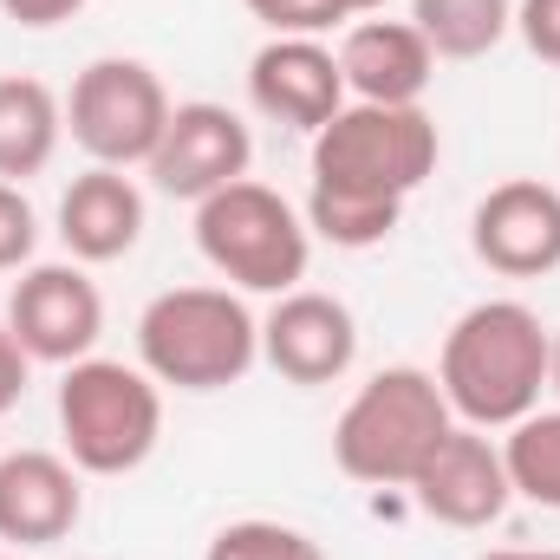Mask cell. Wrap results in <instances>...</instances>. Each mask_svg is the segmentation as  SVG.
<instances>
[{
  "instance_id": "cell-1",
  "label": "cell",
  "mask_w": 560,
  "mask_h": 560,
  "mask_svg": "<svg viewBox=\"0 0 560 560\" xmlns=\"http://www.w3.org/2000/svg\"><path fill=\"white\" fill-rule=\"evenodd\" d=\"M548 352H555V332L541 326L535 306H522V300H482V306H469L443 332L436 385H443L450 411L469 430H509L528 411H541Z\"/></svg>"
},
{
  "instance_id": "cell-2",
  "label": "cell",
  "mask_w": 560,
  "mask_h": 560,
  "mask_svg": "<svg viewBox=\"0 0 560 560\" xmlns=\"http://www.w3.org/2000/svg\"><path fill=\"white\" fill-rule=\"evenodd\" d=\"M261 359V319L229 287H170L138 313V365L176 392H229Z\"/></svg>"
},
{
  "instance_id": "cell-3",
  "label": "cell",
  "mask_w": 560,
  "mask_h": 560,
  "mask_svg": "<svg viewBox=\"0 0 560 560\" xmlns=\"http://www.w3.org/2000/svg\"><path fill=\"white\" fill-rule=\"evenodd\" d=\"M456 430V411L443 398V385L418 365H385L378 378H365L352 392V405L332 423V463L352 482L372 489H411L430 450Z\"/></svg>"
},
{
  "instance_id": "cell-4",
  "label": "cell",
  "mask_w": 560,
  "mask_h": 560,
  "mask_svg": "<svg viewBox=\"0 0 560 560\" xmlns=\"http://www.w3.org/2000/svg\"><path fill=\"white\" fill-rule=\"evenodd\" d=\"M59 436L79 476H131L163 436V392L143 365L79 359L59 378Z\"/></svg>"
},
{
  "instance_id": "cell-5",
  "label": "cell",
  "mask_w": 560,
  "mask_h": 560,
  "mask_svg": "<svg viewBox=\"0 0 560 560\" xmlns=\"http://www.w3.org/2000/svg\"><path fill=\"white\" fill-rule=\"evenodd\" d=\"M196 248L242 293H293L313 261V229L280 189L242 176L209 202H196Z\"/></svg>"
},
{
  "instance_id": "cell-6",
  "label": "cell",
  "mask_w": 560,
  "mask_h": 560,
  "mask_svg": "<svg viewBox=\"0 0 560 560\" xmlns=\"http://www.w3.org/2000/svg\"><path fill=\"white\" fill-rule=\"evenodd\" d=\"M436 125L423 105H346L332 125L313 131V183L365 189V196H411L436 170Z\"/></svg>"
},
{
  "instance_id": "cell-7",
  "label": "cell",
  "mask_w": 560,
  "mask_h": 560,
  "mask_svg": "<svg viewBox=\"0 0 560 560\" xmlns=\"http://www.w3.org/2000/svg\"><path fill=\"white\" fill-rule=\"evenodd\" d=\"M170 92L163 79L143 66V59H92L79 79H72V98H66V131L72 143L105 163V170H138L156 156V143L170 131Z\"/></svg>"
},
{
  "instance_id": "cell-8",
  "label": "cell",
  "mask_w": 560,
  "mask_h": 560,
  "mask_svg": "<svg viewBox=\"0 0 560 560\" xmlns=\"http://www.w3.org/2000/svg\"><path fill=\"white\" fill-rule=\"evenodd\" d=\"M7 332L39 365H79L105 332V293L79 261H39L7 300Z\"/></svg>"
},
{
  "instance_id": "cell-9",
  "label": "cell",
  "mask_w": 560,
  "mask_h": 560,
  "mask_svg": "<svg viewBox=\"0 0 560 560\" xmlns=\"http://www.w3.org/2000/svg\"><path fill=\"white\" fill-rule=\"evenodd\" d=\"M255 163V138L242 125V112L215 105V98H196V105H176L170 112V131L156 143V156L143 163L150 183L176 202H209L215 189L242 183Z\"/></svg>"
},
{
  "instance_id": "cell-10",
  "label": "cell",
  "mask_w": 560,
  "mask_h": 560,
  "mask_svg": "<svg viewBox=\"0 0 560 560\" xmlns=\"http://www.w3.org/2000/svg\"><path fill=\"white\" fill-rule=\"evenodd\" d=\"M469 248L489 275L541 280L560 268V189L541 176L495 183L469 215Z\"/></svg>"
},
{
  "instance_id": "cell-11",
  "label": "cell",
  "mask_w": 560,
  "mask_h": 560,
  "mask_svg": "<svg viewBox=\"0 0 560 560\" xmlns=\"http://www.w3.org/2000/svg\"><path fill=\"white\" fill-rule=\"evenodd\" d=\"M261 359L275 365L287 385H332L359 359V319H352L346 300L293 287L261 319Z\"/></svg>"
},
{
  "instance_id": "cell-12",
  "label": "cell",
  "mask_w": 560,
  "mask_h": 560,
  "mask_svg": "<svg viewBox=\"0 0 560 560\" xmlns=\"http://www.w3.org/2000/svg\"><path fill=\"white\" fill-rule=\"evenodd\" d=\"M411 495H418L423 515L443 522V528H489V522H502V509L515 495L509 463H502V443H489L469 423L450 430L430 450V463L411 476Z\"/></svg>"
},
{
  "instance_id": "cell-13",
  "label": "cell",
  "mask_w": 560,
  "mask_h": 560,
  "mask_svg": "<svg viewBox=\"0 0 560 560\" xmlns=\"http://www.w3.org/2000/svg\"><path fill=\"white\" fill-rule=\"evenodd\" d=\"M248 98L255 112H268L275 125L293 131H319L346 112V72L339 52H326L306 33H275L255 59H248Z\"/></svg>"
},
{
  "instance_id": "cell-14",
  "label": "cell",
  "mask_w": 560,
  "mask_h": 560,
  "mask_svg": "<svg viewBox=\"0 0 560 560\" xmlns=\"http://www.w3.org/2000/svg\"><path fill=\"white\" fill-rule=\"evenodd\" d=\"M85 489L72 456L52 450H7L0 456V541L13 548H52L79 528Z\"/></svg>"
},
{
  "instance_id": "cell-15",
  "label": "cell",
  "mask_w": 560,
  "mask_h": 560,
  "mask_svg": "<svg viewBox=\"0 0 560 560\" xmlns=\"http://www.w3.org/2000/svg\"><path fill=\"white\" fill-rule=\"evenodd\" d=\"M143 235V189L125 170L92 163L85 176H72V189L59 196V242L72 248L79 268L98 261H125Z\"/></svg>"
},
{
  "instance_id": "cell-16",
  "label": "cell",
  "mask_w": 560,
  "mask_h": 560,
  "mask_svg": "<svg viewBox=\"0 0 560 560\" xmlns=\"http://www.w3.org/2000/svg\"><path fill=\"white\" fill-rule=\"evenodd\" d=\"M339 72L359 105H418L436 72V52L411 20H359L339 46Z\"/></svg>"
},
{
  "instance_id": "cell-17",
  "label": "cell",
  "mask_w": 560,
  "mask_h": 560,
  "mask_svg": "<svg viewBox=\"0 0 560 560\" xmlns=\"http://www.w3.org/2000/svg\"><path fill=\"white\" fill-rule=\"evenodd\" d=\"M66 138V105L52 98L46 79L7 72L0 79V183H26L52 163Z\"/></svg>"
},
{
  "instance_id": "cell-18",
  "label": "cell",
  "mask_w": 560,
  "mask_h": 560,
  "mask_svg": "<svg viewBox=\"0 0 560 560\" xmlns=\"http://www.w3.org/2000/svg\"><path fill=\"white\" fill-rule=\"evenodd\" d=\"M411 26L436 59H482L509 39L515 0H411Z\"/></svg>"
},
{
  "instance_id": "cell-19",
  "label": "cell",
  "mask_w": 560,
  "mask_h": 560,
  "mask_svg": "<svg viewBox=\"0 0 560 560\" xmlns=\"http://www.w3.org/2000/svg\"><path fill=\"white\" fill-rule=\"evenodd\" d=\"M398 215H405L398 196H365V189H332V183L306 189V229L332 248H378L398 229Z\"/></svg>"
},
{
  "instance_id": "cell-20",
  "label": "cell",
  "mask_w": 560,
  "mask_h": 560,
  "mask_svg": "<svg viewBox=\"0 0 560 560\" xmlns=\"http://www.w3.org/2000/svg\"><path fill=\"white\" fill-rule=\"evenodd\" d=\"M502 463H509L515 495L560 515V411H528L522 423H509Z\"/></svg>"
},
{
  "instance_id": "cell-21",
  "label": "cell",
  "mask_w": 560,
  "mask_h": 560,
  "mask_svg": "<svg viewBox=\"0 0 560 560\" xmlns=\"http://www.w3.org/2000/svg\"><path fill=\"white\" fill-rule=\"evenodd\" d=\"M202 560H326V548H319L306 528H287V522H261V515H248V522H229V528L209 541V555Z\"/></svg>"
},
{
  "instance_id": "cell-22",
  "label": "cell",
  "mask_w": 560,
  "mask_h": 560,
  "mask_svg": "<svg viewBox=\"0 0 560 560\" xmlns=\"http://www.w3.org/2000/svg\"><path fill=\"white\" fill-rule=\"evenodd\" d=\"M33 248H39V215H33V202L20 196V183H0V275L26 268Z\"/></svg>"
},
{
  "instance_id": "cell-23",
  "label": "cell",
  "mask_w": 560,
  "mask_h": 560,
  "mask_svg": "<svg viewBox=\"0 0 560 560\" xmlns=\"http://www.w3.org/2000/svg\"><path fill=\"white\" fill-rule=\"evenodd\" d=\"M255 20H268L275 33H306V39H319L326 26H339L346 13H339V0H242Z\"/></svg>"
},
{
  "instance_id": "cell-24",
  "label": "cell",
  "mask_w": 560,
  "mask_h": 560,
  "mask_svg": "<svg viewBox=\"0 0 560 560\" xmlns=\"http://www.w3.org/2000/svg\"><path fill=\"white\" fill-rule=\"evenodd\" d=\"M515 33L528 39L535 59L560 66V0H522V7H515Z\"/></svg>"
},
{
  "instance_id": "cell-25",
  "label": "cell",
  "mask_w": 560,
  "mask_h": 560,
  "mask_svg": "<svg viewBox=\"0 0 560 560\" xmlns=\"http://www.w3.org/2000/svg\"><path fill=\"white\" fill-rule=\"evenodd\" d=\"M0 13H7L13 26H33V33H46V26H66V20H79V13H85V0H0Z\"/></svg>"
},
{
  "instance_id": "cell-26",
  "label": "cell",
  "mask_w": 560,
  "mask_h": 560,
  "mask_svg": "<svg viewBox=\"0 0 560 560\" xmlns=\"http://www.w3.org/2000/svg\"><path fill=\"white\" fill-rule=\"evenodd\" d=\"M26 372H33V359H26V352H20V339L0 326V418L26 398Z\"/></svg>"
},
{
  "instance_id": "cell-27",
  "label": "cell",
  "mask_w": 560,
  "mask_h": 560,
  "mask_svg": "<svg viewBox=\"0 0 560 560\" xmlns=\"http://www.w3.org/2000/svg\"><path fill=\"white\" fill-rule=\"evenodd\" d=\"M378 7H392V0H339V13H346V20H359V13H378Z\"/></svg>"
},
{
  "instance_id": "cell-28",
  "label": "cell",
  "mask_w": 560,
  "mask_h": 560,
  "mask_svg": "<svg viewBox=\"0 0 560 560\" xmlns=\"http://www.w3.org/2000/svg\"><path fill=\"white\" fill-rule=\"evenodd\" d=\"M482 560H560V555H535V548H502V555H482Z\"/></svg>"
},
{
  "instance_id": "cell-29",
  "label": "cell",
  "mask_w": 560,
  "mask_h": 560,
  "mask_svg": "<svg viewBox=\"0 0 560 560\" xmlns=\"http://www.w3.org/2000/svg\"><path fill=\"white\" fill-rule=\"evenodd\" d=\"M548 392H560V332H555V352H548Z\"/></svg>"
},
{
  "instance_id": "cell-30",
  "label": "cell",
  "mask_w": 560,
  "mask_h": 560,
  "mask_svg": "<svg viewBox=\"0 0 560 560\" xmlns=\"http://www.w3.org/2000/svg\"><path fill=\"white\" fill-rule=\"evenodd\" d=\"M0 560H20V555H0Z\"/></svg>"
}]
</instances>
